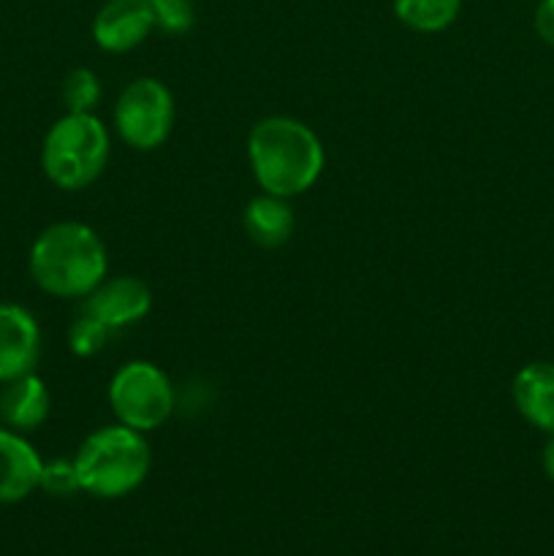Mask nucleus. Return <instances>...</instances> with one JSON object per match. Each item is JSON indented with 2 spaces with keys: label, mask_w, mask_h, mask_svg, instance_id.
Masks as SVG:
<instances>
[{
  "label": "nucleus",
  "mask_w": 554,
  "mask_h": 556,
  "mask_svg": "<svg viewBox=\"0 0 554 556\" xmlns=\"http://www.w3.org/2000/svg\"><path fill=\"white\" fill-rule=\"evenodd\" d=\"M177 119V103L166 81L139 76L128 81L112 109V128L125 147L136 152L161 150Z\"/></svg>",
  "instance_id": "423d86ee"
},
{
  "label": "nucleus",
  "mask_w": 554,
  "mask_h": 556,
  "mask_svg": "<svg viewBox=\"0 0 554 556\" xmlns=\"http://www.w3.org/2000/svg\"><path fill=\"white\" fill-rule=\"evenodd\" d=\"M532 27H536L538 38L554 49V0H538L536 14H532Z\"/></svg>",
  "instance_id": "6ab92c4d"
},
{
  "label": "nucleus",
  "mask_w": 554,
  "mask_h": 556,
  "mask_svg": "<svg viewBox=\"0 0 554 556\" xmlns=\"http://www.w3.org/2000/svg\"><path fill=\"white\" fill-rule=\"evenodd\" d=\"M101 96V79H98V74L92 68H74L63 79V87H60L63 106L71 114H96Z\"/></svg>",
  "instance_id": "2eb2a0df"
},
{
  "label": "nucleus",
  "mask_w": 554,
  "mask_h": 556,
  "mask_svg": "<svg viewBox=\"0 0 554 556\" xmlns=\"http://www.w3.org/2000/svg\"><path fill=\"white\" fill-rule=\"evenodd\" d=\"M106 400L117 424L141 434L161 429L177 407V394L168 375L144 358H134L112 375Z\"/></svg>",
  "instance_id": "39448f33"
},
{
  "label": "nucleus",
  "mask_w": 554,
  "mask_h": 556,
  "mask_svg": "<svg viewBox=\"0 0 554 556\" xmlns=\"http://www.w3.org/2000/svg\"><path fill=\"white\" fill-rule=\"evenodd\" d=\"M38 489L49 497H74L81 492L79 476H76L74 459H49L41 467Z\"/></svg>",
  "instance_id": "a211bd4d"
},
{
  "label": "nucleus",
  "mask_w": 554,
  "mask_h": 556,
  "mask_svg": "<svg viewBox=\"0 0 554 556\" xmlns=\"http://www.w3.org/2000/svg\"><path fill=\"white\" fill-rule=\"evenodd\" d=\"M114 337V331L109 326H103L101 320L92 318L90 313L79 309V315L74 318V324L68 326V348L74 356L79 358H92L109 345V340Z\"/></svg>",
  "instance_id": "dca6fc26"
},
{
  "label": "nucleus",
  "mask_w": 554,
  "mask_h": 556,
  "mask_svg": "<svg viewBox=\"0 0 554 556\" xmlns=\"http://www.w3.org/2000/svg\"><path fill=\"white\" fill-rule=\"evenodd\" d=\"M27 271L47 296L87 299L109 277L106 242L87 223H52L33 239Z\"/></svg>",
  "instance_id": "f03ea898"
},
{
  "label": "nucleus",
  "mask_w": 554,
  "mask_h": 556,
  "mask_svg": "<svg viewBox=\"0 0 554 556\" xmlns=\"http://www.w3.org/2000/svg\"><path fill=\"white\" fill-rule=\"evenodd\" d=\"M242 228L250 242L261 250H280L291 242L297 231L291 199H280L272 193H259L244 204Z\"/></svg>",
  "instance_id": "ddd939ff"
},
{
  "label": "nucleus",
  "mask_w": 554,
  "mask_h": 556,
  "mask_svg": "<svg viewBox=\"0 0 554 556\" xmlns=\"http://www.w3.org/2000/svg\"><path fill=\"white\" fill-rule=\"evenodd\" d=\"M43 459L25 434L0 427V505H14L38 492Z\"/></svg>",
  "instance_id": "9d476101"
},
{
  "label": "nucleus",
  "mask_w": 554,
  "mask_h": 556,
  "mask_svg": "<svg viewBox=\"0 0 554 556\" xmlns=\"http://www.w3.org/2000/svg\"><path fill=\"white\" fill-rule=\"evenodd\" d=\"M52 413V394L36 372L9 380L0 389V421L14 432H36Z\"/></svg>",
  "instance_id": "f8f14e48"
},
{
  "label": "nucleus",
  "mask_w": 554,
  "mask_h": 556,
  "mask_svg": "<svg viewBox=\"0 0 554 556\" xmlns=\"http://www.w3.org/2000/svg\"><path fill=\"white\" fill-rule=\"evenodd\" d=\"M81 309L117 334L150 315L152 288L136 275L106 277L90 296L81 299Z\"/></svg>",
  "instance_id": "0eeeda50"
},
{
  "label": "nucleus",
  "mask_w": 554,
  "mask_h": 556,
  "mask_svg": "<svg viewBox=\"0 0 554 556\" xmlns=\"http://www.w3.org/2000/svg\"><path fill=\"white\" fill-rule=\"evenodd\" d=\"M112 157V134L98 114H71L49 125L41 144L43 177L65 193H79L101 179Z\"/></svg>",
  "instance_id": "20e7f679"
},
{
  "label": "nucleus",
  "mask_w": 554,
  "mask_h": 556,
  "mask_svg": "<svg viewBox=\"0 0 554 556\" xmlns=\"http://www.w3.org/2000/svg\"><path fill=\"white\" fill-rule=\"evenodd\" d=\"M155 20V30L166 36H182L193 27L196 9L193 0H147Z\"/></svg>",
  "instance_id": "f3484780"
},
{
  "label": "nucleus",
  "mask_w": 554,
  "mask_h": 556,
  "mask_svg": "<svg viewBox=\"0 0 554 556\" xmlns=\"http://www.w3.org/2000/svg\"><path fill=\"white\" fill-rule=\"evenodd\" d=\"M81 492L96 500H119L134 494L152 470V448L147 434L123 424L98 427L74 454Z\"/></svg>",
  "instance_id": "7ed1b4c3"
},
{
  "label": "nucleus",
  "mask_w": 554,
  "mask_h": 556,
  "mask_svg": "<svg viewBox=\"0 0 554 556\" xmlns=\"http://www.w3.org/2000/svg\"><path fill=\"white\" fill-rule=\"evenodd\" d=\"M462 0H394V16L407 30L435 36L459 20Z\"/></svg>",
  "instance_id": "4468645a"
},
{
  "label": "nucleus",
  "mask_w": 554,
  "mask_h": 556,
  "mask_svg": "<svg viewBox=\"0 0 554 556\" xmlns=\"http://www.w3.org/2000/svg\"><path fill=\"white\" fill-rule=\"evenodd\" d=\"M511 402L532 429L554 434V362H530L511 380Z\"/></svg>",
  "instance_id": "9b49d317"
},
{
  "label": "nucleus",
  "mask_w": 554,
  "mask_h": 556,
  "mask_svg": "<svg viewBox=\"0 0 554 556\" xmlns=\"http://www.w3.org/2000/svg\"><path fill=\"white\" fill-rule=\"evenodd\" d=\"M152 33L155 20L147 0H106L92 16V41L109 54L134 52Z\"/></svg>",
  "instance_id": "6e6552de"
},
{
  "label": "nucleus",
  "mask_w": 554,
  "mask_h": 556,
  "mask_svg": "<svg viewBox=\"0 0 554 556\" xmlns=\"http://www.w3.org/2000/svg\"><path fill=\"white\" fill-rule=\"evenodd\" d=\"M248 163L261 193L297 199L320 179L326 150L307 123L288 114H269L250 128Z\"/></svg>",
  "instance_id": "f257e3e1"
},
{
  "label": "nucleus",
  "mask_w": 554,
  "mask_h": 556,
  "mask_svg": "<svg viewBox=\"0 0 554 556\" xmlns=\"http://www.w3.org/2000/svg\"><path fill=\"white\" fill-rule=\"evenodd\" d=\"M541 467H543V476L554 483V434H549L546 445L541 451Z\"/></svg>",
  "instance_id": "aec40b11"
},
{
  "label": "nucleus",
  "mask_w": 554,
  "mask_h": 556,
  "mask_svg": "<svg viewBox=\"0 0 554 556\" xmlns=\"http://www.w3.org/2000/svg\"><path fill=\"white\" fill-rule=\"evenodd\" d=\"M41 358V326L22 304H0V386L36 372Z\"/></svg>",
  "instance_id": "1a4fd4ad"
}]
</instances>
